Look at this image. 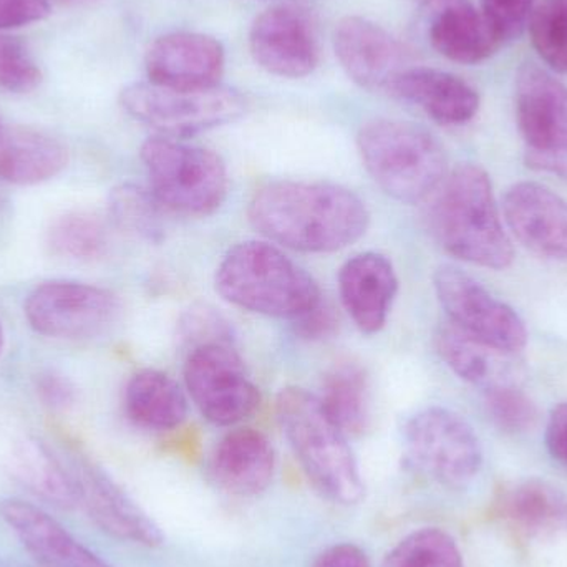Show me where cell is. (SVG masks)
I'll return each instance as SVG.
<instances>
[{"label": "cell", "mask_w": 567, "mask_h": 567, "mask_svg": "<svg viewBox=\"0 0 567 567\" xmlns=\"http://www.w3.org/2000/svg\"><path fill=\"white\" fill-rule=\"evenodd\" d=\"M248 219L272 245L326 255L359 241L369 229L370 213L346 186L282 179L256 189Z\"/></svg>", "instance_id": "obj_1"}, {"label": "cell", "mask_w": 567, "mask_h": 567, "mask_svg": "<svg viewBox=\"0 0 567 567\" xmlns=\"http://www.w3.org/2000/svg\"><path fill=\"white\" fill-rule=\"evenodd\" d=\"M430 208L433 238L453 258L482 268H509L515 251L503 226L492 179L478 165L456 166Z\"/></svg>", "instance_id": "obj_2"}, {"label": "cell", "mask_w": 567, "mask_h": 567, "mask_svg": "<svg viewBox=\"0 0 567 567\" xmlns=\"http://www.w3.org/2000/svg\"><path fill=\"white\" fill-rule=\"evenodd\" d=\"M215 286L226 302L293 320L322 299L312 276L269 241H243L216 268Z\"/></svg>", "instance_id": "obj_3"}, {"label": "cell", "mask_w": 567, "mask_h": 567, "mask_svg": "<svg viewBox=\"0 0 567 567\" xmlns=\"http://www.w3.org/2000/svg\"><path fill=\"white\" fill-rule=\"evenodd\" d=\"M284 435L317 493L336 505H357L363 482L343 435L326 415L319 399L299 386H287L276 400Z\"/></svg>", "instance_id": "obj_4"}, {"label": "cell", "mask_w": 567, "mask_h": 567, "mask_svg": "<svg viewBox=\"0 0 567 567\" xmlns=\"http://www.w3.org/2000/svg\"><path fill=\"white\" fill-rule=\"evenodd\" d=\"M367 173L390 198L415 205L449 175L445 150L432 133L399 120H372L357 133Z\"/></svg>", "instance_id": "obj_5"}, {"label": "cell", "mask_w": 567, "mask_h": 567, "mask_svg": "<svg viewBox=\"0 0 567 567\" xmlns=\"http://www.w3.org/2000/svg\"><path fill=\"white\" fill-rule=\"evenodd\" d=\"M150 189L166 212L213 215L228 196L226 163L218 153L168 136H152L140 148Z\"/></svg>", "instance_id": "obj_6"}, {"label": "cell", "mask_w": 567, "mask_h": 567, "mask_svg": "<svg viewBox=\"0 0 567 567\" xmlns=\"http://www.w3.org/2000/svg\"><path fill=\"white\" fill-rule=\"evenodd\" d=\"M123 110L168 138H186L245 115V96L228 86L185 90L152 82L133 83L120 93Z\"/></svg>", "instance_id": "obj_7"}, {"label": "cell", "mask_w": 567, "mask_h": 567, "mask_svg": "<svg viewBox=\"0 0 567 567\" xmlns=\"http://www.w3.org/2000/svg\"><path fill=\"white\" fill-rule=\"evenodd\" d=\"M403 443L410 465L445 488H465L482 470L483 452L475 430L443 406L413 415L403 430Z\"/></svg>", "instance_id": "obj_8"}, {"label": "cell", "mask_w": 567, "mask_h": 567, "mask_svg": "<svg viewBox=\"0 0 567 567\" xmlns=\"http://www.w3.org/2000/svg\"><path fill=\"white\" fill-rule=\"evenodd\" d=\"M515 102L526 166L567 179V85L526 63L516 75Z\"/></svg>", "instance_id": "obj_9"}, {"label": "cell", "mask_w": 567, "mask_h": 567, "mask_svg": "<svg viewBox=\"0 0 567 567\" xmlns=\"http://www.w3.org/2000/svg\"><path fill=\"white\" fill-rule=\"evenodd\" d=\"M433 287L456 329L506 355L525 349L528 330L522 317L468 272L456 266H440L433 275Z\"/></svg>", "instance_id": "obj_10"}, {"label": "cell", "mask_w": 567, "mask_h": 567, "mask_svg": "<svg viewBox=\"0 0 567 567\" xmlns=\"http://www.w3.org/2000/svg\"><path fill=\"white\" fill-rule=\"evenodd\" d=\"M183 375L193 402L215 425H238L261 403V393L231 343H209L189 350Z\"/></svg>", "instance_id": "obj_11"}, {"label": "cell", "mask_w": 567, "mask_h": 567, "mask_svg": "<svg viewBox=\"0 0 567 567\" xmlns=\"http://www.w3.org/2000/svg\"><path fill=\"white\" fill-rule=\"evenodd\" d=\"M118 312L115 293L76 281L40 284L23 303L29 326L52 339H92L106 332Z\"/></svg>", "instance_id": "obj_12"}, {"label": "cell", "mask_w": 567, "mask_h": 567, "mask_svg": "<svg viewBox=\"0 0 567 567\" xmlns=\"http://www.w3.org/2000/svg\"><path fill=\"white\" fill-rule=\"evenodd\" d=\"M249 49L256 63L272 75L300 79L319 63V40L309 10L278 3L255 20Z\"/></svg>", "instance_id": "obj_13"}, {"label": "cell", "mask_w": 567, "mask_h": 567, "mask_svg": "<svg viewBox=\"0 0 567 567\" xmlns=\"http://www.w3.org/2000/svg\"><path fill=\"white\" fill-rule=\"evenodd\" d=\"M69 472L75 486L76 506L85 509L102 532L146 548L163 545L162 529L103 470L79 458L73 460Z\"/></svg>", "instance_id": "obj_14"}, {"label": "cell", "mask_w": 567, "mask_h": 567, "mask_svg": "<svg viewBox=\"0 0 567 567\" xmlns=\"http://www.w3.org/2000/svg\"><path fill=\"white\" fill-rule=\"evenodd\" d=\"M333 49L349 79L370 92L389 93L396 76L410 69L405 45L389 30L362 17L340 20Z\"/></svg>", "instance_id": "obj_15"}, {"label": "cell", "mask_w": 567, "mask_h": 567, "mask_svg": "<svg viewBox=\"0 0 567 567\" xmlns=\"http://www.w3.org/2000/svg\"><path fill=\"white\" fill-rule=\"evenodd\" d=\"M148 82L169 89H212L225 73V49L205 33L175 32L158 37L146 50Z\"/></svg>", "instance_id": "obj_16"}, {"label": "cell", "mask_w": 567, "mask_h": 567, "mask_svg": "<svg viewBox=\"0 0 567 567\" xmlns=\"http://www.w3.org/2000/svg\"><path fill=\"white\" fill-rule=\"evenodd\" d=\"M503 216L526 249L542 258L567 261V202L548 186L516 183L505 193Z\"/></svg>", "instance_id": "obj_17"}, {"label": "cell", "mask_w": 567, "mask_h": 567, "mask_svg": "<svg viewBox=\"0 0 567 567\" xmlns=\"http://www.w3.org/2000/svg\"><path fill=\"white\" fill-rule=\"evenodd\" d=\"M396 292L399 278L386 256L360 252L340 268L339 293L343 309L365 336H375L385 327Z\"/></svg>", "instance_id": "obj_18"}, {"label": "cell", "mask_w": 567, "mask_h": 567, "mask_svg": "<svg viewBox=\"0 0 567 567\" xmlns=\"http://www.w3.org/2000/svg\"><path fill=\"white\" fill-rule=\"evenodd\" d=\"M276 453L265 433L236 429L223 436L209 460V476L221 492L241 498L261 495L271 485Z\"/></svg>", "instance_id": "obj_19"}, {"label": "cell", "mask_w": 567, "mask_h": 567, "mask_svg": "<svg viewBox=\"0 0 567 567\" xmlns=\"http://www.w3.org/2000/svg\"><path fill=\"white\" fill-rule=\"evenodd\" d=\"M0 516L39 567H112L42 508L22 499H3Z\"/></svg>", "instance_id": "obj_20"}, {"label": "cell", "mask_w": 567, "mask_h": 567, "mask_svg": "<svg viewBox=\"0 0 567 567\" xmlns=\"http://www.w3.org/2000/svg\"><path fill=\"white\" fill-rule=\"evenodd\" d=\"M429 40L440 55L463 65L485 62L503 45L472 0H432Z\"/></svg>", "instance_id": "obj_21"}, {"label": "cell", "mask_w": 567, "mask_h": 567, "mask_svg": "<svg viewBox=\"0 0 567 567\" xmlns=\"http://www.w3.org/2000/svg\"><path fill=\"white\" fill-rule=\"evenodd\" d=\"M389 95L413 103L440 125H465L480 110L475 86L455 73L426 66L400 73Z\"/></svg>", "instance_id": "obj_22"}, {"label": "cell", "mask_w": 567, "mask_h": 567, "mask_svg": "<svg viewBox=\"0 0 567 567\" xmlns=\"http://www.w3.org/2000/svg\"><path fill=\"white\" fill-rule=\"evenodd\" d=\"M499 508L505 522L526 538L548 539L567 533V495L543 480L513 486Z\"/></svg>", "instance_id": "obj_23"}, {"label": "cell", "mask_w": 567, "mask_h": 567, "mask_svg": "<svg viewBox=\"0 0 567 567\" xmlns=\"http://www.w3.org/2000/svg\"><path fill=\"white\" fill-rule=\"evenodd\" d=\"M69 162L62 142L43 132L17 128L0 138V179L30 186L55 178Z\"/></svg>", "instance_id": "obj_24"}, {"label": "cell", "mask_w": 567, "mask_h": 567, "mask_svg": "<svg viewBox=\"0 0 567 567\" xmlns=\"http://www.w3.org/2000/svg\"><path fill=\"white\" fill-rule=\"evenodd\" d=\"M126 416L146 430L168 432L188 416V399L179 383L159 370H140L125 389Z\"/></svg>", "instance_id": "obj_25"}, {"label": "cell", "mask_w": 567, "mask_h": 567, "mask_svg": "<svg viewBox=\"0 0 567 567\" xmlns=\"http://www.w3.org/2000/svg\"><path fill=\"white\" fill-rule=\"evenodd\" d=\"M319 399L326 415L347 436H359L372 422L369 373L353 360L333 363L322 380Z\"/></svg>", "instance_id": "obj_26"}, {"label": "cell", "mask_w": 567, "mask_h": 567, "mask_svg": "<svg viewBox=\"0 0 567 567\" xmlns=\"http://www.w3.org/2000/svg\"><path fill=\"white\" fill-rule=\"evenodd\" d=\"M16 473L23 485L53 505L76 506L75 486L69 466L63 465L42 443L25 442L17 450Z\"/></svg>", "instance_id": "obj_27"}, {"label": "cell", "mask_w": 567, "mask_h": 567, "mask_svg": "<svg viewBox=\"0 0 567 567\" xmlns=\"http://www.w3.org/2000/svg\"><path fill=\"white\" fill-rule=\"evenodd\" d=\"M440 359L465 382L486 386L503 382L496 379V350L463 333L455 326H442L435 333Z\"/></svg>", "instance_id": "obj_28"}, {"label": "cell", "mask_w": 567, "mask_h": 567, "mask_svg": "<svg viewBox=\"0 0 567 567\" xmlns=\"http://www.w3.org/2000/svg\"><path fill=\"white\" fill-rule=\"evenodd\" d=\"M162 203L153 195L152 189L142 188L133 183H123L110 193V215L122 231L159 243L165 238V219Z\"/></svg>", "instance_id": "obj_29"}, {"label": "cell", "mask_w": 567, "mask_h": 567, "mask_svg": "<svg viewBox=\"0 0 567 567\" xmlns=\"http://www.w3.org/2000/svg\"><path fill=\"white\" fill-rule=\"evenodd\" d=\"M49 245L55 255L63 258L90 261L105 252L109 233L102 219L92 213H65L53 221Z\"/></svg>", "instance_id": "obj_30"}, {"label": "cell", "mask_w": 567, "mask_h": 567, "mask_svg": "<svg viewBox=\"0 0 567 567\" xmlns=\"http://www.w3.org/2000/svg\"><path fill=\"white\" fill-rule=\"evenodd\" d=\"M383 567H465L458 545L449 533L419 529L386 555Z\"/></svg>", "instance_id": "obj_31"}, {"label": "cell", "mask_w": 567, "mask_h": 567, "mask_svg": "<svg viewBox=\"0 0 567 567\" xmlns=\"http://www.w3.org/2000/svg\"><path fill=\"white\" fill-rule=\"evenodd\" d=\"M528 29L543 62L567 75V0H543L533 10Z\"/></svg>", "instance_id": "obj_32"}, {"label": "cell", "mask_w": 567, "mask_h": 567, "mask_svg": "<svg viewBox=\"0 0 567 567\" xmlns=\"http://www.w3.org/2000/svg\"><path fill=\"white\" fill-rule=\"evenodd\" d=\"M485 406L489 419L506 433L528 432L538 420V409L533 400L505 380L486 386Z\"/></svg>", "instance_id": "obj_33"}, {"label": "cell", "mask_w": 567, "mask_h": 567, "mask_svg": "<svg viewBox=\"0 0 567 567\" xmlns=\"http://www.w3.org/2000/svg\"><path fill=\"white\" fill-rule=\"evenodd\" d=\"M42 72L29 47L17 37L0 33V89L29 93L40 85Z\"/></svg>", "instance_id": "obj_34"}, {"label": "cell", "mask_w": 567, "mask_h": 567, "mask_svg": "<svg viewBox=\"0 0 567 567\" xmlns=\"http://www.w3.org/2000/svg\"><path fill=\"white\" fill-rule=\"evenodd\" d=\"M178 336L188 347V352L209 343H231L233 346V329L228 320L215 307L205 306V303L193 306L183 313Z\"/></svg>", "instance_id": "obj_35"}, {"label": "cell", "mask_w": 567, "mask_h": 567, "mask_svg": "<svg viewBox=\"0 0 567 567\" xmlns=\"http://www.w3.org/2000/svg\"><path fill=\"white\" fill-rule=\"evenodd\" d=\"M480 10L502 42L522 35L535 10V0H480Z\"/></svg>", "instance_id": "obj_36"}, {"label": "cell", "mask_w": 567, "mask_h": 567, "mask_svg": "<svg viewBox=\"0 0 567 567\" xmlns=\"http://www.w3.org/2000/svg\"><path fill=\"white\" fill-rule=\"evenodd\" d=\"M337 323L339 320L333 312V307L323 297L316 306L292 320L297 336L306 340L327 339L336 332Z\"/></svg>", "instance_id": "obj_37"}, {"label": "cell", "mask_w": 567, "mask_h": 567, "mask_svg": "<svg viewBox=\"0 0 567 567\" xmlns=\"http://www.w3.org/2000/svg\"><path fill=\"white\" fill-rule=\"evenodd\" d=\"M50 16V0H0V32L40 22Z\"/></svg>", "instance_id": "obj_38"}, {"label": "cell", "mask_w": 567, "mask_h": 567, "mask_svg": "<svg viewBox=\"0 0 567 567\" xmlns=\"http://www.w3.org/2000/svg\"><path fill=\"white\" fill-rule=\"evenodd\" d=\"M37 392L42 402L53 409H66L75 402L76 392L73 383L66 379V375L53 372V370L40 375L39 382H37Z\"/></svg>", "instance_id": "obj_39"}, {"label": "cell", "mask_w": 567, "mask_h": 567, "mask_svg": "<svg viewBox=\"0 0 567 567\" xmlns=\"http://www.w3.org/2000/svg\"><path fill=\"white\" fill-rule=\"evenodd\" d=\"M546 446L553 458L567 466V403H559L549 415Z\"/></svg>", "instance_id": "obj_40"}, {"label": "cell", "mask_w": 567, "mask_h": 567, "mask_svg": "<svg viewBox=\"0 0 567 567\" xmlns=\"http://www.w3.org/2000/svg\"><path fill=\"white\" fill-rule=\"evenodd\" d=\"M312 567H372L369 558L359 546L343 543V545L330 546L320 553Z\"/></svg>", "instance_id": "obj_41"}, {"label": "cell", "mask_w": 567, "mask_h": 567, "mask_svg": "<svg viewBox=\"0 0 567 567\" xmlns=\"http://www.w3.org/2000/svg\"><path fill=\"white\" fill-rule=\"evenodd\" d=\"M52 2L62 3V6H76V3L89 2V0H52Z\"/></svg>", "instance_id": "obj_42"}, {"label": "cell", "mask_w": 567, "mask_h": 567, "mask_svg": "<svg viewBox=\"0 0 567 567\" xmlns=\"http://www.w3.org/2000/svg\"><path fill=\"white\" fill-rule=\"evenodd\" d=\"M3 343H6V336H3L2 323H0V353H2Z\"/></svg>", "instance_id": "obj_43"}, {"label": "cell", "mask_w": 567, "mask_h": 567, "mask_svg": "<svg viewBox=\"0 0 567 567\" xmlns=\"http://www.w3.org/2000/svg\"><path fill=\"white\" fill-rule=\"evenodd\" d=\"M0 138H2V128H0Z\"/></svg>", "instance_id": "obj_44"}]
</instances>
